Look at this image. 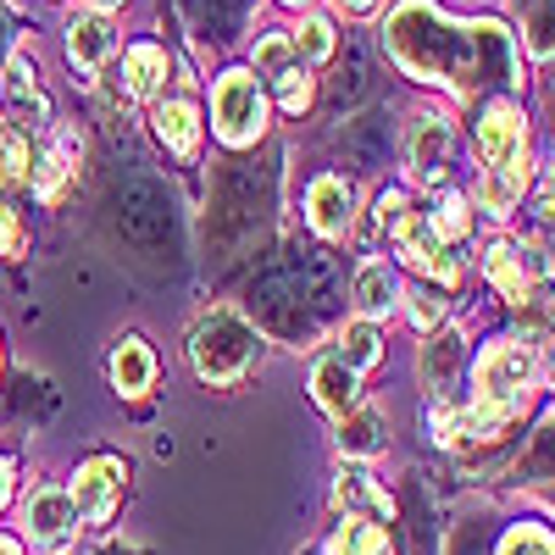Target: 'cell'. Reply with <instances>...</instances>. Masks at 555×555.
Here are the masks:
<instances>
[{
    "mask_svg": "<svg viewBox=\"0 0 555 555\" xmlns=\"http://www.w3.org/2000/svg\"><path fill=\"white\" fill-rule=\"evenodd\" d=\"M261 356V339L245 317L234 311H211L195 322V334H190V361H195V373L211 384V389H228V384H240L250 373V361Z\"/></svg>",
    "mask_w": 555,
    "mask_h": 555,
    "instance_id": "5b68a950",
    "label": "cell"
},
{
    "mask_svg": "<svg viewBox=\"0 0 555 555\" xmlns=\"http://www.w3.org/2000/svg\"><path fill=\"white\" fill-rule=\"evenodd\" d=\"M295 62H300V56H295V39H289V34H267V39L256 44V67H261L267 78H284Z\"/></svg>",
    "mask_w": 555,
    "mask_h": 555,
    "instance_id": "d6a6232c",
    "label": "cell"
},
{
    "mask_svg": "<svg viewBox=\"0 0 555 555\" xmlns=\"http://www.w3.org/2000/svg\"><path fill=\"white\" fill-rule=\"evenodd\" d=\"M7 494H12V467L0 461V505H7Z\"/></svg>",
    "mask_w": 555,
    "mask_h": 555,
    "instance_id": "60d3db41",
    "label": "cell"
},
{
    "mask_svg": "<svg viewBox=\"0 0 555 555\" xmlns=\"http://www.w3.org/2000/svg\"><path fill=\"white\" fill-rule=\"evenodd\" d=\"M156 133L172 156H195L201 151V112L190 101H162L156 106Z\"/></svg>",
    "mask_w": 555,
    "mask_h": 555,
    "instance_id": "ac0fdd59",
    "label": "cell"
},
{
    "mask_svg": "<svg viewBox=\"0 0 555 555\" xmlns=\"http://www.w3.org/2000/svg\"><path fill=\"white\" fill-rule=\"evenodd\" d=\"M23 245H28V234H23L17 211H12V206H0V256H23Z\"/></svg>",
    "mask_w": 555,
    "mask_h": 555,
    "instance_id": "ab89813d",
    "label": "cell"
},
{
    "mask_svg": "<svg viewBox=\"0 0 555 555\" xmlns=\"http://www.w3.org/2000/svg\"><path fill=\"white\" fill-rule=\"evenodd\" d=\"M522 39H528V51H533L539 62H544V56H555V0H539V7L528 12Z\"/></svg>",
    "mask_w": 555,
    "mask_h": 555,
    "instance_id": "1f68e13d",
    "label": "cell"
},
{
    "mask_svg": "<svg viewBox=\"0 0 555 555\" xmlns=\"http://www.w3.org/2000/svg\"><path fill=\"white\" fill-rule=\"evenodd\" d=\"M500 555H555V539L544 528L522 522V528H512V533L500 539Z\"/></svg>",
    "mask_w": 555,
    "mask_h": 555,
    "instance_id": "e575fe53",
    "label": "cell"
},
{
    "mask_svg": "<svg viewBox=\"0 0 555 555\" xmlns=\"http://www.w3.org/2000/svg\"><path fill=\"white\" fill-rule=\"evenodd\" d=\"M67 56H73V67H83V73H101L112 56H117V28L95 12V17H78L73 28H67Z\"/></svg>",
    "mask_w": 555,
    "mask_h": 555,
    "instance_id": "4fadbf2b",
    "label": "cell"
},
{
    "mask_svg": "<svg viewBox=\"0 0 555 555\" xmlns=\"http://www.w3.org/2000/svg\"><path fill=\"white\" fill-rule=\"evenodd\" d=\"M334 555H395V550H389V528L350 517L345 533H339V544H334Z\"/></svg>",
    "mask_w": 555,
    "mask_h": 555,
    "instance_id": "4316f807",
    "label": "cell"
},
{
    "mask_svg": "<svg viewBox=\"0 0 555 555\" xmlns=\"http://www.w3.org/2000/svg\"><path fill=\"white\" fill-rule=\"evenodd\" d=\"M89 7H95V12H106V7H117V0H89Z\"/></svg>",
    "mask_w": 555,
    "mask_h": 555,
    "instance_id": "f6af8a7d",
    "label": "cell"
},
{
    "mask_svg": "<svg viewBox=\"0 0 555 555\" xmlns=\"http://www.w3.org/2000/svg\"><path fill=\"white\" fill-rule=\"evenodd\" d=\"M211 122L228 145H256L267 128V101L250 73H222L211 89Z\"/></svg>",
    "mask_w": 555,
    "mask_h": 555,
    "instance_id": "52a82bcc",
    "label": "cell"
},
{
    "mask_svg": "<svg viewBox=\"0 0 555 555\" xmlns=\"http://www.w3.org/2000/svg\"><path fill=\"white\" fill-rule=\"evenodd\" d=\"M389 56L423 83H450L455 95H478V89H512L517 56L512 39L494 23H450L428 0H405L384 23Z\"/></svg>",
    "mask_w": 555,
    "mask_h": 555,
    "instance_id": "6da1fadb",
    "label": "cell"
},
{
    "mask_svg": "<svg viewBox=\"0 0 555 555\" xmlns=\"http://www.w3.org/2000/svg\"><path fill=\"white\" fill-rule=\"evenodd\" d=\"M395 295H400V284H395V267H389V261H366V267L356 272V289H350V300H356L361 322L384 317V311L395 306Z\"/></svg>",
    "mask_w": 555,
    "mask_h": 555,
    "instance_id": "2e32d148",
    "label": "cell"
},
{
    "mask_svg": "<svg viewBox=\"0 0 555 555\" xmlns=\"http://www.w3.org/2000/svg\"><path fill=\"white\" fill-rule=\"evenodd\" d=\"M284 272L295 278V289H300V300H306L311 317L328 311V306L339 300V267H334L328 250H289Z\"/></svg>",
    "mask_w": 555,
    "mask_h": 555,
    "instance_id": "30bf717a",
    "label": "cell"
},
{
    "mask_svg": "<svg viewBox=\"0 0 555 555\" xmlns=\"http://www.w3.org/2000/svg\"><path fill=\"white\" fill-rule=\"evenodd\" d=\"M28 533H34V544H67V533H73V522H78V512H73V494L67 489H34L28 494Z\"/></svg>",
    "mask_w": 555,
    "mask_h": 555,
    "instance_id": "8fae6325",
    "label": "cell"
},
{
    "mask_svg": "<svg viewBox=\"0 0 555 555\" xmlns=\"http://www.w3.org/2000/svg\"><path fill=\"white\" fill-rule=\"evenodd\" d=\"M122 73H128V95H156L167 83V51L162 44H133Z\"/></svg>",
    "mask_w": 555,
    "mask_h": 555,
    "instance_id": "cb8c5ba5",
    "label": "cell"
},
{
    "mask_svg": "<svg viewBox=\"0 0 555 555\" xmlns=\"http://www.w3.org/2000/svg\"><path fill=\"white\" fill-rule=\"evenodd\" d=\"M289 39H295V56L300 62H328L334 56V28L322 23V17L300 23V34H289Z\"/></svg>",
    "mask_w": 555,
    "mask_h": 555,
    "instance_id": "836d02e7",
    "label": "cell"
},
{
    "mask_svg": "<svg viewBox=\"0 0 555 555\" xmlns=\"http://www.w3.org/2000/svg\"><path fill=\"white\" fill-rule=\"evenodd\" d=\"M261 206H267V172H256L250 162H228L211 190V228L222 240H240L256 228Z\"/></svg>",
    "mask_w": 555,
    "mask_h": 555,
    "instance_id": "8992f818",
    "label": "cell"
},
{
    "mask_svg": "<svg viewBox=\"0 0 555 555\" xmlns=\"http://www.w3.org/2000/svg\"><path fill=\"white\" fill-rule=\"evenodd\" d=\"M0 555H23V550H17V544H12L7 533H0Z\"/></svg>",
    "mask_w": 555,
    "mask_h": 555,
    "instance_id": "7bdbcfd3",
    "label": "cell"
},
{
    "mask_svg": "<svg viewBox=\"0 0 555 555\" xmlns=\"http://www.w3.org/2000/svg\"><path fill=\"white\" fill-rule=\"evenodd\" d=\"M34 167V151L23 133H0V178H28Z\"/></svg>",
    "mask_w": 555,
    "mask_h": 555,
    "instance_id": "8d00e7d4",
    "label": "cell"
},
{
    "mask_svg": "<svg viewBox=\"0 0 555 555\" xmlns=\"http://www.w3.org/2000/svg\"><path fill=\"white\" fill-rule=\"evenodd\" d=\"M378 328H373V322H350V328H345V339H339V361L350 366V373H366V366H373L378 361Z\"/></svg>",
    "mask_w": 555,
    "mask_h": 555,
    "instance_id": "83f0119b",
    "label": "cell"
},
{
    "mask_svg": "<svg viewBox=\"0 0 555 555\" xmlns=\"http://www.w3.org/2000/svg\"><path fill=\"white\" fill-rule=\"evenodd\" d=\"M289 7H306V0H289Z\"/></svg>",
    "mask_w": 555,
    "mask_h": 555,
    "instance_id": "bcb514c9",
    "label": "cell"
},
{
    "mask_svg": "<svg viewBox=\"0 0 555 555\" xmlns=\"http://www.w3.org/2000/svg\"><path fill=\"white\" fill-rule=\"evenodd\" d=\"M183 7L195 12V23H201L211 39H222L228 28H234V23L245 17V7H250V0H183Z\"/></svg>",
    "mask_w": 555,
    "mask_h": 555,
    "instance_id": "4dcf8cb0",
    "label": "cell"
},
{
    "mask_svg": "<svg viewBox=\"0 0 555 555\" xmlns=\"http://www.w3.org/2000/svg\"><path fill=\"white\" fill-rule=\"evenodd\" d=\"M489 278L505 289V300H517V306L528 300V267H522V256L512 245H494L489 250Z\"/></svg>",
    "mask_w": 555,
    "mask_h": 555,
    "instance_id": "484cf974",
    "label": "cell"
},
{
    "mask_svg": "<svg viewBox=\"0 0 555 555\" xmlns=\"http://www.w3.org/2000/svg\"><path fill=\"white\" fill-rule=\"evenodd\" d=\"M334 500L345 505L350 517H361V522H384V517H395V500L378 489V478L366 473V467H345L339 483H334Z\"/></svg>",
    "mask_w": 555,
    "mask_h": 555,
    "instance_id": "7c38bea8",
    "label": "cell"
},
{
    "mask_svg": "<svg viewBox=\"0 0 555 555\" xmlns=\"http://www.w3.org/2000/svg\"><path fill=\"white\" fill-rule=\"evenodd\" d=\"M117 494H122V461L117 455H95V461H83L78 478H73V512L83 522H106Z\"/></svg>",
    "mask_w": 555,
    "mask_h": 555,
    "instance_id": "9c48e42d",
    "label": "cell"
},
{
    "mask_svg": "<svg viewBox=\"0 0 555 555\" xmlns=\"http://www.w3.org/2000/svg\"><path fill=\"white\" fill-rule=\"evenodd\" d=\"M250 311L267 322L272 334H284V339H295V334L311 328V311H306V300H300V289H295V278H289L284 267H267L256 284H250Z\"/></svg>",
    "mask_w": 555,
    "mask_h": 555,
    "instance_id": "ba28073f",
    "label": "cell"
},
{
    "mask_svg": "<svg viewBox=\"0 0 555 555\" xmlns=\"http://www.w3.org/2000/svg\"><path fill=\"white\" fill-rule=\"evenodd\" d=\"M345 156L361 167V172H373L384 156H389V117L384 112H366V117H356V122H345Z\"/></svg>",
    "mask_w": 555,
    "mask_h": 555,
    "instance_id": "5bb4252c",
    "label": "cell"
},
{
    "mask_svg": "<svg viewBox=\"0 0 555 555\" xmlns=\"http://www.w3.org/2000/svg\"><path fill=\"white\" fill-rule=\"evenodd\" d=\"M428 222H434V234H439V240H461V234H467V206L450 195V201L439 206V217H428Z\"/></svg>",
    "mask_w": 555,
    "mask_h": 555,
    "instance_id": "74e56055",
    "label": "cell"
},
{
    "mask_svg": "<svg viewBox=\"0 0 555 555\" xmlns=\"http://www.w3.org/2000/svg\"><path fill=\"white\" fill-rule=\"evenodd\" d=\"M450 162V122L444 117H423L411 133V167L423 172V178H439Z\"/></svg>",
    "mask_w": 555,
    "mask_h": 555,
    "instance_id": "d6986e66",
    "label": "cell"
},
{
    "mask_svg": "<svg viewBox=\"0 0 555 555\" xmlns=\"http://www.w3.org/2000/svg\"><path fill=\"white\" fill-rule=\"evenodd\" d=\"M306 211H311L317 234L334 240V234H345V228H350V190H345L339 178H317L311 195H306Z\"/></svg>",
    "mask_w": 555,
    "mask_h": 555,
    "instance_id": "9a60e30c",
    "label": "cell"
},
{
    "mask_svg": "<svg viewBox=\"0 0 555 555\" xmlns=\"http://www.w3.org/2000/svg\"><path fill=\"white\" fill-rule=\"evenodd\" d=\"M455 555H473V539H461V544H455Z\"/></svg>",
    "mask_w": 555,
    "mask_h": 555,
    "instance_id": "ee69618b",
    "label": "cell"
},
{
    "mask_svg": "<svg viewBox=\"0 0 555 555\" xmlns=\"http://www.w3.org/2000/svg\"><path fill=\"white\" fill-rule=\"evenodd\" d=\"M339 7H345V12H366V7H373V0H339Z\"/></svg>",
    "mask_w": 555,
    "mask_h": 555,
    "instance_id": "b9f144b4",
    "label": "cell"
},
{
    "mask_svg": "<svg viewBox=\"0 0 555 555\" xmlns=\"http://www.w3.org/2000/svg\"><path fill=\"white\" fill-rule=\"evenodd\" d=\"M439 317H444V295L439 289H411V322L416 328H434Z\"/></svg>",
    "mask_w": 555,
    "mask_h": 555,
    "instance_id": "f35d334b",
    "label": "cell"
},
{
    "mask_svg": "<svg viewBox=\"0 0 555 555\" xmlns=\"http://www.w3.org/2000/svg\"><path fill=\"white\" fill-rule=\"evenodd\" d=\"M339 450H345V455H373V450H384V416H378L373 405H350V411L339 416Z\"/></svg>",
    "mask_w": 555,
    "mask_h": 555,
    "instance_id": "603a6c76",
    "label": "cell"
},
{
    "mask_svg": "<svg viewBox=\"0 0 555 555\" xmlns=\"http://www.w3.org/2000/svg\"><path fill=\"white\" fill-rule=\"evenodd\" d=\"M151 378H156V356L145 350V339H122L112 350V384H117V395L139 400L151 389Z\"/></svg>",
    "mask_w": 555,
    "mask_h": 555,
    "instance_id": "e0dca14e",
    "label": "cell"
},
{
    "mask_svg": "<svg viewBox=\"0 0 555 555\" xmlns=\"http://www.w3.org/2000/svg\"><path fill=\"white\" fill-rule=\"evenodd\" d=\"M7 95H12V117H17L23 128H39L44 117H51V106H44V95H39V83L28 78V56H23V51L12 56V73H7Z\"/></svg>",
    "mask_w": 555,
    "mask_h": 555,
    "instance_id": "7402d4cb",
    "label": "cell"
},
{
    "mask_svg": "<svg viewBox=\"0 0 555 555\" xmlns=\"http://www.w3.org/2000/svg\"><path fill=\"white\" fill-rule=\"evenodd\" d=\"M311 395H317V405L322 411H334V416H345L350 405H356V373L334 356V361H322L317 373H311Z\"/></svg>",
    "mask_w": 555,
    "mask_h": 555,
    "instance_id": "44dd1931",
    "label": "cell"
},
{
    "mask_svg": "<svg viewBox=\"0 0 555 555\" xmlns=\"http://www.w3.org/2000/svg\"><path fill=\"white\" fill-rule=\"evenodd\" d=\"M395 234H400L405 261L428 267V272H450V261H444V240L434 234V222H428V217H411V211H405V222L395 228Z\"/></svg>",
    "mask_w": 555,
    "mask_h": 555,
    "instance_id": "ffe728a7",
    "label": "cell"
},
{
    "mask_svg": "<svg viewBox=\"0 0 555 555\" xmlns=\"http://www.w3.org/2000/svg\"><path fill=\"white\" fill-rule=\"evenodd\" d=\"M278 83V101H284L289 112H306L311 106V73H306V62H295L284 78H272Z\"/></svg>",
    "mask_w": 555,
    "mask_h": 555,
    "instance_id": "d590c367",
    "label": "cell"
},
{
    "mask_svg": "<svg viewBox=\"0 0 555 555\" xmlns=\"http://www.w3.org/2000/svg\"><path fill=\"white\" fill-rule=\"evenodd\" d=\"M517 473H522V483H544V478H555V416L533 434L528 455L517 461Z\"/></svg>",
    "mask_w": 555,
    "mask_h": 555,
    "instance_id": "f1b7e54d",
    "label": "cell"
},
{
    "mask_svg": "<svg viewBox=\"0 0 555 555\" xmlns=\"http://www.w3.org/2000/svg\"><path fill=\"white\" fill-rule=\"evenodd\" d=\"M533 395V345H517V339H500L478 356V411L467 416V434H494L500 423L528 405Z\"/></svg>",
    "mask_w": 555,
    "mask_h": 555,
    "instance_id": "7a4b0ae2",
    "label": "cell"
},
{
    "mask_svg": "<svg viewBox=\"0 0 555 555\" xmlns=\"http://www.w3.org/2000/svg\"><path fill=\"white\" fill-rule=\"evenodd\" d=\"M478 151H483V206L489 211H512L528 162H522V112L517 106H489L478 122Z\"/></svg>",
    "mask_w": 555,
    "mask_h": 555,
    "instance_id": "277c9868",
    "label": "cell"
},
{
    "mask_svg": "<svg viewBox=\"0 0 555 555\" xmlns=\"http://www.w3.org/2000/svg\"><path fill=\"white\" fill-rule=\"evenodd\" d=\"M112 222L128 250L139 256H167L178 250V211H172V195L162 190L156 178H122L117 195H112Z\"/></svg>",
    "mask_w": 555,
    "mask_h": 555,
    "instance_id": "3957f363",
    "label": "cell"
},
{
    "mask_svg": "<svg viewBox=\"0 0 555 555\" xmlns=\"http://www.w3.org/2000/svg\"><path fill=\"white\" fill-rule=\"evenodd\" d=\"M334 106H356L366 95V56L356 51V44H345V56H339V78H334Z\"/></svg>",
    "mask_w": 555,
    "mask_h": 555,
    "instance_id": "f546056e",
    "label": "cell"
},
{
    "mask_svg": "<svg viewBox=\"0 0 555 555\" xmlns=\"http://www.w3.org/2000/svg\"><path fill=\"white\" fill-rule=\"evenodd\" d=\"M461 356H467V339H461V334H439V339L423 350V373H428V384H434V395H439V400H444V395H450V384H455Z\"/></svg>",
    "mask_w": 555,
    "mask_h": 555,
    "instance_id": "d4e9b609",
    "label": "cell"
}]
</instances>
